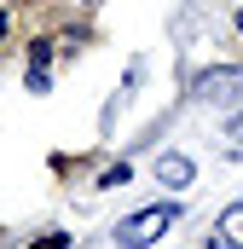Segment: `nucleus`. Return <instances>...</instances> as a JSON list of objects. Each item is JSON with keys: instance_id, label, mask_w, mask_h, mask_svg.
I'll list each match as a JSON object with an SVG mask.
<instances>
[{"instance_id": "nucleus-1", "label": "nucleus", "mask_w": 243, "mask_h": 249, "mask_svg": "<svg viewBox=\"0 0 243 249\" xmlns=\"http://www.w3.org/2000/svg\"><path fill=\"white\" fill-rule=\"evenodd\" d=\"M174 220H180V203H151V209L127 214V220L116 226V244H122V249H151Z\"/></svg>"}, {"instance_id": "nucleus-3", "label": "nucleus", "mask_w": 243, "mask_h": 249, "mask_svg": "<svg viewBox=\"0 0 243 249\" xmlns=\"http://www.w3.org/2000/svg\"><path fill=\"white\" fill-rule=\"evenodd\" d=\"M156 180H162V186H191V157L162 151V157H156Z\"/></svg>"}, {"instance_id": "nucleus-6", "label": "nucleus", "mask_w": 243, "mask_h": 249, "mask_svg": "<svg viewBox=\"0 0 243 249\" xmlns=\"http://www.w3.org/2000/svg\"><path fill=\"white\" fill-rule=\"evenodd\" d=\"M0 35H6V12H0Z\"/></svg>"}, {"instance_id": "nucleus-2", "label": "nucleus", "mask_w": 243, "mask_h": 249, "mask_svg": "<svg viewBox=\"0 0 243 249\" xmlns=\"http://www.w3.org/2000/svg\"><path fill=\"white\" fill-rule=\"evenodd\" d=\"M197 105H214V110H243V70L238 64H220L208 75H197Z\"/></svg>"}, {"instance_id": "nucleus-7", "label": "nucleus", "mask_w": 243, "mask_h": 249, "mask_svg": "<svg viewBox=\"0 0 243 249\" xmlns=\"http://www.w3.org/2000/svg\"><path fill=\"white\" fill-rule=\"evenodd\" d=\"M238 29H243V12H238Z\"/></svg>"}, {"instance_id": "nucleus-5", "label": "nucleus", "mask_w": 243, "mask_h": 249, "mask_svg": "<svg viewBox=\"0 0 243 249\" xmlns=\"http://www.w3.org/2000/svg\"><path fill=\"white\" fill-rule=\"evenodd\" d=\"M226 139H232V151H238V157H243V110H238V116H232V127H226Z\"/></svg>"}, {"instance_id": "nucleus-4", "label": "nucleus", "mask_w": 243, "mask_h": 249, "mask_svg": "<svg viewBox=\"0 0 243 249\" xmlns=\"http://www.w3.org/2000/svg\"><path fill=\"white\" fill-rule=\"evenodd\" d=\"M214 232H220V244H226V249H243V203H232V209L220 214Z\"/></svg>"}]
</instances>
